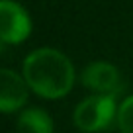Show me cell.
<instances>
[{
	"label": "cell",
	"instance_id": "5",
	"mask_svg": "<svg viewBox=\"0 0 133 133\" xmlns=\"http://www.w3.org/2000/svg\"><path fill=\"white\" fill-rule=\"evenodd\" d=\"M28 100V82L10 69H0V112H16Z\"/></svg>",
	"mask_w": 133,
	"mask_h": 133
},
{
	"label": "cell",
	"instance_id": "3",
	"mask_svg": "<svg viewBox=\"0 0 133 133\" xmlns=\"http://www.w3.org/2000/svg\"><path fill=\"white\" fill-rule=\"evenodd\" d=\"M82 84L90 90H94L96 94L102 96H112L116 98L117 94H121L125 88L123 78L119 76L117 69L110 63L98 61V63H90L82 71Z\"/></svg>",
	"mask_w": 133,
	"mask_h": 133
},
{
	"label": "cell",
	"instance_id": "1",
	"mask_svg": "<svg viewBox=\"0 0 133 133\" xmlns=\"http://www.w3.org/2000/svg\"><path fill=\"white\" fill-rule=\"evenodd\" d=\"M24 78L33 92L43 98L55 100L69 94L72 88L75 69L61 51L43 47L25 57Z\"/></svg>",
	"mask_w": 133,
	"mask_h": 133
},
{
	"label": "cell",
	"instance_id": "6",
	"mask_svg": "<svg viewBox=\"0 0 133 133\" xmlns=\"http://www.w3.org/2000/svg\"><path fill=\"white\" fill-rule=\"evenodd\" d=\"M16 129L18 133H53V121L47 112L39 108H29L20 114Z\"/></svg>",
	"mask_w": 133,
	"mask_h": 133
},
{
	"label": "cell",
	"instance_id": "8",
	"mask_svg": "<svg viewBox=\"0 0 133 133\" xmlns=\"http://www.w3.org/2000/svg\"><path fill=\"white\" fill-rule=\"evenodd\" d=\"M0 51H2V39H0Z\"/></svg>",
	"mask_w": 133,
	"mask_h": 133
},
{
	"label": "cell",
	"instance_id": "2",
	"mask_svg": "<svg viewBox=\"0 0 133 133\" xmlns=\"http://www.w3.org/2000/svg\"><path fill=\"white\" fill-rule=\"evenodd\" d=\"M116 102L112 96L94 94L82 100L75 110V123L84 133H96L110 127L116 117Z\"/></svg>",
	"mask_w": 133,
	"mask_h": 133
},
{
	"label": "cell",
	"instance_id": "4",
	"mask_svg": "<svg viewBox=\"0 0 133 133\" xmlns=\"http://www.w3.org/2000/svg\"><path fill=\"white\" fill-rule=\"evenodd\" d=\"M31 31L25 10L14 0H0V39L4 43H22Z\"/></svg>",
	"mask_w": 133,
	"mask_h": 133
},
{
	"label": "cell",
	"instance_id": "7",
	"mask_svg": "<svg viewBox=\"0 0 133 133\" xmlns=\"http://www.w3.org/2000/svg\"><path fill=\"white\" fill-rule=\"evenodd\" d=\"M117 125L121 133H133V96L125 98L117 110Z\"/></svg>",
	"mask_w": 133,
	"mask_h": 133
}]
</instances>
